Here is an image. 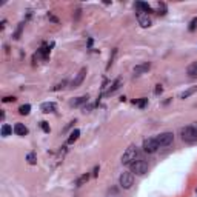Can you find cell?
I'll use <instances>...</instances> for the list:
<instances>
[{"label": "cell", "instance_id": "6da1fadb", "mask_svg": "<svg viewBox=\"0 0 197 197\" xmlns=\"http://www.w3.org/2000/svg\"><path fill=\"white\" fill-rule=\"evenodd\" d=\"M139 159H140V149L136 145H131V146H128V149L125 151V154L122 157V163L126 165V166H131L134 162L139 160Z\"/></svg>", "mask_w": 197, "mask_h": 197}, {"label": "cell", "instance_id": "7a4b0ae2", "mask_svg": "<svg viewBox=\"0 0 197 197\" xmlns=\"http://www.w3.org/2000/svg\"><path fill=\"white\" fill-rule=\"evenodd\" d=\"M182 139H183V142H186V143H194V142H197V134H196V131H194V128H193V125H188L182 129Z\"/></svg>", "mask_w": 197, "mask_h": 197}, {"label": "cell", "instance_id": "3957f363", "mask_svg": "<svg viewBox=\"0 0 197 197\" xmlns=\"http://www.w3.org/2000/svg\"><path fill=\"white\" fill-rule=\"evenodd\" d=\"M131 169H132V173H136L137 176H143L145 173L148 171V162L140 157L139 160H136L131 165Z\"/></svg>", "mask_w": 197, "mask_h": 197}, {"label": "cell", "instance_id": "277c9868", "mask_svg": "<svg viewBox=\"0 0 197 197\" xmlns=\"http://www.w3.org/2000/svg\"><path fill=\"white\" fill-rule=\"evenodd\" d=\"M173 140H174V134H173V132H162V134H159V136L156 137V142L159 145V148H160V146L171 145Z\"/></svg>", "mask_w": 197, "mask_h": 197}, {"label": "cell", "instance_id": "5b68a950", "mask_svg": "<svg viewBox=\"0 0 197 197\" xmlns=\"http://www.w3.org/2000/svg\"><path fill=\"white\" fill-rule=\"evenodd\" d=\"M157 148H159V145L156 142V137H148V139L143 140V151L145 153L153 154V153L157 151Z\"/></svg>", "mask_w": 197, "mask_h": 197}, {"label": "cell", "instance_id": "8992f818", "mask_svg": "<svg viewBox=\"0 0 197 197\" xmlns=\"http://www.w3.org/2000/svg\"><path fill=\"white\" fill-rule=\"evenodd\" d=\"M119 180H120V186L122 188L129 189L132 186V183H134V176H132V173H122V176H120Z\"/></svg>", "mask_w": 197, "mask_h": 197}, {"label": "cell", "instance_id": "52a82bcc", "mask_svg": "<svg viewBox=\"0 0 197 197\" xmlns=\"http://www.w3.org/2000/svg\"><path fill=\"white\" fill-rule=\"evenodd\" d=\"M86 72H88L86 68H82L80 71L75 74V77H74V80H72V83H71L72 88H79V86L82 85V82H83V80H85V77H86Z\"/></svg>", "mask_w": 197, "mask_h": 197}, {"label": "cell", "instance_id": "ba28073f", "mask_svg": "<svg viewBox=\"0 0 197 197\" xmlns=\"http://www.w3.org/2000/svg\"><path fill=\"white\" fill-rule=\"evenodd\" d=\"M137 20H139V25H140L142 28H149V26H151V18H149V16L142 13V11L137 13Z\"/></svg>", "mask_w": 197, "mask_h": 197}, {"label": "cell", "instance_id": "9c48e42d", "mask_svg": "<svg viewBox=\"0 0 197 197\" xmlns=\"http://www.w3.org/2000/svg\"><path fill=\"white\" fill-rule=\"evenodd\" d=\"M40 109H42L45 114H49V112H54V111L57 109V105H55L54 102H45V103H42Z\"/></svg>", "mask_w": 197, "mask_h": 197}, {"label": "cell", "instance_id": "30bf717a", "mask_svg": "<svg viewBox=\"0 0 197 197\" xmlns=\"http://www.w3.org/2000/svg\"><path fill=\"white\" fill-rule=\"evenodd\" d=\"M149 68H151V63H142V65H137L136 68H134V75H140V74H143V72L149 71Z\"/></svg>", "mask_w": 197, "mask_h": 197}, {"label": "cell", "instance_id": "8fae6325", "mask_svg": "<svg viewBox=\"0 0 197 197\" xmlns=\"http://www.w3.org/2000/svg\"><path fill=\"white\" fill-rule=\"evenodd\" d=\"M122 83H123V80H122L120 77H119V79H116V80H114V83L111 85V88H109V90H108L105 94H106V96H111V94H114L116 91H117L119 88H120V86H122Z\"/></svg>", "mask_w": 197, "mask_h": 197}, {"label": "cell", "instance_id": "7c38bea8", "mask_svg": "<svg viewBox=\"0 0 197 197\" xmlns=\"http://www.w3.org/2000/svg\"><path fill=\"white\" fill-rule=\"evenodd\" d=\"M14 132L17 136H26L28 134V128L23 125V123H16L14 125Z\"/></svg>", "mask_w": 197, "mask_h": 197}, {"label": "cell", "instance_id": "4fadbf2b", "mask_svg": "<svg viewBox=\"0 0 197 197\" xmlns=\"http://www.w3.org/2000/svg\"><path fill=\"white\" fill-rule=\"evenodd\" d=\"M136 8H137V9H140V11H142V13H145V14H149V13H153L151 6H149L148 3H145V2H137V3H136Z\"/></svg>", "mask_w": 197, "mask_h": 197}, {"label": "cell", "instance_id": "5bb4252c", "mask_svg": "<svg viewBox=\"0 0 197 197\" xmlns=\"http://www.w3.org/2000/svg\"><path fill=\"white\" fill-rule=\"evenodd\" d=\"M88 96H80V97H77V99H74L71 100V106H80V105H83V103H86L88 102Z\"/></svg>", "mask_w": 197, "mask_h": 197}, {"label": "cell", "instance_id": "9a60e30c", "mask_svg": "<svg viewBox=\"0 0 197 197\" xmlns=\"http://www.w3.org/2000/svg\"><path fill=\"white\" fill-rule=\"evenodd\" d=\"M88 179H90V174L86 173V174H83V176H80L79 179L75 180V186H82L83 183H86L88 182Z\"/></svg>", "mask_w": 197, "mask_h": 197}, {"label": "cell", "instance_id": "2e32d148", "mask_svg": "<svg viewBox=\"0 0 197 197\" xmlns=\"http://www.w3.org/2000/svg\"><path fill=\"white\" fill-rule=\"evenodd\" d=\"M188 74L191 77H196L197 75V62H193L189 66H188Z\"/></svg>", "mask_w": 197, "mask_h": 197}, {"label": "cell", "instance_id": "e0dca14e", "mask_svg": "<svg viewBox=\"0 0 197 197\" xmlns=\"http://www.w3.org/2000/svg\"><path fill=\"white\" fill-rule=\"evenodd\" d=\"M11 132H13V128H11L9 125H6V123H5V125L2 126V136H3V137L11 136Z\"/></svg>", "mask_w": 197, "mask_h": 197}, {"label": "cell", "instance_id": "ac0fdd59", "mask_svg": "<svg viewBox=\"0 0 197 197\" xmlns=\"http://www.w3.org/2000/svg\"><path fill=\"white\" fill-rule=\"evenodd\" d=\"M79 136H80V131H79V129H74L71 132V136H70V139H68V143H74V142L79 139Z\"/></svg>", "mask_w": 197, "mask_h": 197}, {"label": "cell", "instance_id": "d6986e66", "mask_svg": "<svg viewBox=\"0 0 197 197\" xmlns=\"http://www.w3.org/2000/svg\"><path fill=\"white\" fill-rule=\"evenodd\" d=\"M197 91V86H194V88H189V90H186L185 92H182L180 94V99H186V97H189L191 94H194Z\"/></svg>", "mask_w": 197, "mask_h": 197}, {"label": "cell", "instance_id": "ffe728a7", "mask_svg": "<svg viewBox=\"0 0 197 197\" xmlns=\"http://www.w3.org/2000/svg\"><path fill=\"white\" fill-rule=\"evenodd\" d=\"M26 160H28V163H29V165H36V163H37L36 153H29V154L26 156Z\"/></svg>", "mask_w": 197, "mask_h": 197}, {"label": "cell", "instance_id": "44dd1931", "mask_svg": "<svg viewBox=\"0 0 197 197\" xmlns=\"http://www.w3.org/2000/svg\"><path fill=\"white\" fill-rule=\"evenodd\" d=\"M29 111H31V106H29V105H22V106L18 108V112H20L22 116H28Z\"/></svg>", "mask_w": 197, "mask_h": 197}, {"label": "cell", "instance_id": "7402d4cb", "mask_svg": "<svg viewBox=\"0 0 197 197\" xmlns=\"http://www.w3.org/2000/svg\"><path fill=\"white\" fill-rule=\"evenodd\" d=\"M132 103H134V105H139L140 108H145L146 105H148V99H145V97H142L140 100H132Z\"/></svg>", "mask_w": 197, "mask_h": 197}, {"label": "cell", "instance_id": "603a6c76", "mask_svg": "<svg viewBox=\"0 0 197 197\" xmlns=\"http://www.w3.org/2000/svg\"><path fill=\"white\" fill-rule=\"evenodd\" d=\"M159 14H160V16H165V14H166V6H165V3H159Z\"/></svg>", "mask_w": 197, "mask_h": 197}, {"label": "cell", "instance_id": "cb8c5ba5", "mask_svg": "<svg viewBox=\"0 0 197 197\" xmlns=\"http://www.w3.org/2000/svg\"><path fill=\"white\" fill-rule=\"evenodd\" d=\"M40 126H42V129L45 131V132H49L51 131V128L48 125V122H40Z\"/></svg>", "mask_w": 197, "mask_h": 197}, {"label": "cell", "instance_id": "d4e9b609", "mask_svg": "<svg viewBox=\"0 0 197 197\" xmlns=\"http://www.w3.org/2000/svg\"><path fill=\"white\" fill-rule=\"evenodd\" d=\"M22 29H23V23H20L17 28V31H16V34H14V39H18L20 37V34H22Z\"/></svg>", "mask_w": 197, "mask_h": 197}, {"label": "cell", "instance_id": "484cf974", "mask_svg": "<svg viewBox=\"0 0 197 197\" xmlns=\"http://www.w3.org/2000/svg\"><path fill=\"white\" fill-rule=\"evenodd\" d=\"M196 28H197V18H193L191 25H189V31H196Z\"/></svg>", "mask_w": 197, "mask_h": 197}, {"label": "cell", "instance_id": "4316f807", "mask_svg": "<svg viewBox=\"0 0 197 197\" xmlns=\"http://www.w3.org/2000/svg\"><path fill=\"white\" fill-rule=\"evenodd\" d=\"M16 100H17V99H16V97H11V96H8V97H5V99H3V102H5V103H9V102H16Z\"/></svg>", "mask_w": 197, "mask_h": 197}, {"label": "cell", "instance_id": "83f0119b", "mask_svg": "<svg viewBox=\"0 0 197 197\" xmlns=\"http://www.w3.org/2000/svg\"><path fill=\"white\" fill-rule=\"evenodd\" d=\"M65 85H66V80H63L62 83H59V85H55V86H54V91H59V90H60V88H63Z\"/></svg>", "mask_w": 197, "mask_h": 197}, {"label": "cell", "instance_id": "f1b7e54d", "mask_svg": "<svg viewBox=\"0 0 197 197\" xmlns=\"http://www.w3.org/2000/svg\"><path fill=\"white\" fill-rule=\"evenodd\" d=\"M48 18H49V20H53V22H54V23H59V20H57V18H55V17H54V16H53V14H48Z\"/></svg>", "mask_w": 197, "mask_h": 197}, {"label": "cell", "instance_id": "f546056e", "mask_svg": "<svg viewBox=\"0 0 197 197\" xmlns=\"http://www.w3.org/2000/svg\"><path fill=\"white\" fill-rule=\"evenodd\" d=\"M162 91H163V88H162V85H157V86H156V94H160Z\"/></svg>", "mask_w": 197, "mask_h": 197}, {"label": "cell", "instance_id": "4dcf8cb0", "mask_svg": "<svg viewBox=\"0 0 197 197\" xmlns=\"http://www.w3.org/2000/svg\"><path fill=\"white\" fill-rule=\"evenodd\" d=\"M193 128H194V131H196V134H197V122L196 123H193Z\"/></svg>", "mask_w": 197, "mask_h": 197}, {"label": "cell", "instance_id": "1f68e13d", "mask_svg": "<svg viewBox=\"0 0 197 197\" xmlns=\"http://www.w3.org/2000/svg\"><path fill=\"white\" fill-rule=\"evenodd\" d=\"M196 193H197V189H196Z\"/></svg>", "mask_w": 197, "mask_h": 197}]
</instances>
